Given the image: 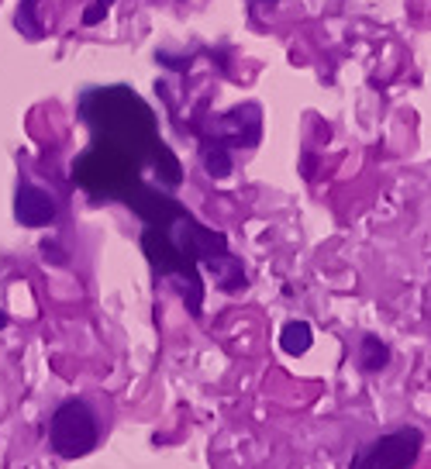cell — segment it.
Masks as SVG:
<instances>
[{"label": "cell", "instance_id": "277c9868", "mask_svg": "<svg viewBox=\"0 0 431 469\" xmlns=\"http://www.w3.org/2000/svg\"><path fill=\"white\" fill-rule=\"evenodd\" d=\"M207 262V270L217 276V287L225 293H238L249 287V280L242 273V262H238L232 253H221V255H211V259H204Z\"/></svg>", "mask_w": 431, "mask_h": 469}, {"label": "cell", "instance_id": "6da1fadb", "mask_svg": "<svg viewBox=\"0 0 431 469\" xmlns=\"http://www.w3.org/2000/svg\"><path fill=\"white\" fill-rule=\"evenodd\" d=\"M100 446V418L87 400H62L49 418V449L60 459H83Z\"/></svg>", "mask_w": 431, "mask_h": 469}, {"label": "cell", "instance_id": "9c48e42d", "mask_svg": "<svg viewBox=\"0 0 431 469\" xmlns=\"http://www.w3.org/2000/svg\"><path fill=\"white\" fill-rule=\"evenodd\" d=\"M111 7H115V0H94V4L83 11V24H97V21L104 18Z\"/></svg>", "mask_w": 431, "mask_h": 469}, {"label": "cell", "instance_id": "30bf717a", "mask_svg": "<svg viewBox=\"0 0 431 469\" xmlns=\"http://www.w3.org/2000/svg\"><path fill=\"white\" fill-rule=\"evenodd\" d=\"M41 255H45V262H56V266L66 262V253L56 249V242H45V245H41Z\"/></svg>", "mask_w": 431, "mask_h": 469}, {"label": "cell", "instance_id": "3957f363", "mask_svg": "<svg viewBox=\"0 0 431 469\" xmlns=\"http://www.w3.org/2000/svg\"><path fill=\"white\" fill-rule=\"evenodd\" d=\"M56 215H60L56 197L35 187V183H21L18 194H14V217L24 228H45V225L56 221Z\"/></svg>", "mask_w": 431, "mask_h": 469}, {"label": "cell", "instance_id": "7c38bea8", "mask_svg": "<svg viewBox=\"0 0 431 469\" xmlns=\"http://www.w3.org/2000/svg\"><path fill=\"white\" fill-rule=\"evenodd\" d=\"M255 4H276V0H255Z\"/></svg>", "mask_w": 431, "mask_h": 469}, {"label": "cell", "instance_id": "ba28073f", "mask_svg": "<svg viewBox=\"0 0 431 469\" xmlns=\"http://www.w3.org/2000/svg\"><path fill=\"white\" fill-rule=\"evenodd\" d=\"M18 32H24L28 39H41V21H39V0H21L18 7Z\"/></svg>", "mask_w": 431, "mask_h": 469}, {"label": "cell", "instance_id": "7a4b0ae2", "mask_svg": "<svg viewBox=\"0 0 431 469\" xmlns=\"http://www.w3.org/2000/svg\"><path fill=\"white\" fill-rule=\"evenodd\" d=\"M421 449H425L421 428L404 425V428L380 435V438H372L370 446H362L353 455L349 469H414Z\"/></svg>", "mask_w": 431, "mask_h": 469}, {"label": "cell", "instance_id": "8992f818", "mask_svg": "<svg viewBox=\"0 0 431 469\" xmlns=\"http://www.w3.org/2000/svg\"><path fill=\"white\" fill-rule=\"evenodd\" d=\"M311 342L314 332L307 321H287L283 332H280V349L287 352V355H304V352L311 349Z\"/></svg>", "mask_w": 431, "mask_h": 469}, {"label": "cell", "instance_id": "52a82bcc", "mask_svg": "<svg viewBox=\"0 0 431 469\" xmlns=\"http://www.w3.org/2000/svg\"><path fill=\"white\" fill-rule=\"evenodd\" d=\"M204 170H207V176H215V179H225V176L232 173V149L221 138H215L204 149Z\"/></svg>", "mask_w": 431, "mask_h": 469}, {"label": "cell", "instance_id": "5b68a950", "mask_svg": "<svg viewBox=\"0 0 431 469\" xmlns=\"http://www.w3.org/2000/svg\"><path fill=\"white\" fill-rule=\"evenodd\" d=\"M387 366H390V345L380 335H362V342H359V370L380 372Z\"/></svg>", "mask_w": 431, "mask_h": 469}, {"label": "cell", "instance_id": "8fae6325", "mask_svg": "<svg viewBox=\"0 0 431 469\" xmlns=\"http://www.w3.org/2000/svg\"><path fill=\"white\" fill-rule=\"evenodd\" d=\"M7 325H11V317H7V314H4V308H0V332H4Z\"/></svg>", "mask_w": 431, "mask_h": 469}]
</instances>
